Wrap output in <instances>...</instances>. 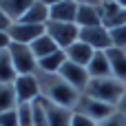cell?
<instances>
[{
  "label": "cell",
  "mask_w": 126,
  "mask_h": 126,
  "mask_svg": "<svg viewBox=\"0 0 126 126\" xmlns=\"http://www.w3.org/2000/svg\"><path fill=\"white\" fill-rule=\"evenodd\" d=\"M35 78H38V84H40V93L44 100L58 104V106H64V109H71L75 111L82 93H78L71 84H66L58 73H42V71H35Z\"/></svg>",
  "instance_id": "6da1fadb"
},
{
  "label": "cell",
  "mask_w": 126,
  "mask_h": 126,
  "mask_svg": "<svg viewBox=\"0 0 126 126\" xmlns=\"http://www.w3.org/2000/svg\"><path fill=\"white\" fill-rule=\"evenodd\" d=\"M124 91H126V84H122L120 80H115V78H104V80H91L89 86H86V91H84L82 95H89V97H93V100H97V102H104V104L117 109V104H120Z\"/></svg>",
  "instance_id": "7a4b0ae2"
},
{
  "label": "cell",
  "mask_w": 126,
  "mask_h": 126,
  "mask_svg": "<svg viewBox=\"0 0 126 126\" xmlns=\"http://www.w3.org/2000/svg\"><path fill=\"white\" fill-rule=\"evenodd\" d=\"M7 51H9V55H11V62H13V66H16V73H18V75H33V73L38 71V60H35L31 47L11 42Z\"/></svg>",
  "instance_id": "3957f363"
},
{
  "label": "cell",
  "mask_w": 126,
  "mask_h": 126,
  "mask_svg": "<svg viewBox=\"0 0 126 126\" xmlns=\"http://www.w3.org/2000/svg\"><path fill=\"white\" fill-rule=\"evenodd\" d=\"M47 35L64 51L80 40V27L66 22H47Z\"/></svg>",
  "instance_id": "277c9868"
},
{
  "label": "cell",
  "mask_w": 126,
  "mask_h": 126,
  "mask_svg": "<svg viewBox=\"0 0 126 126\" xmlns=\"http://www.w3.org/2000/svg\"><path fill=\"white\" fill-rule=\"evenodd\" d=\"M75 113H80V115H84V117H89V120H93V122L100 124L106 117H111L115 113V109L109 106V104H104V102H97V100H93L89 95H82L80 102H78V106H75Z\"/></svg>",
  "instance_id": "5b68a950"
},
{
  "label": "cell",
  "mask_w": 126,
  "mask_h": 126,
  "mask_svg": "<svg viewBox=\"0 0 126 126\" xmlns=\"http://www.w3.org/2000/svg\"><path fill=\"white\" fill-rule=\"evenodd\" d=\"M80 0H53L49 2V22H66L75 24Z\"/></svg>",
  "instance_id": "8992f818"
},
{
  "label": "cell",
  "mask_w": 126,
  "mask_h": 126,
  "mask_svg": "<svg viewBox=\"0 0 126 126\" xmlns=\"http://www.w3.org/2000/svg\"><path fill=\"white\" fill-rule=\"evenodd\" d=\"M80 42H84L86 47H91L93 51H109L111 44V33L104 24L100 27H86L80 29Z\"/></svg>",
  "instance_id": "52a82bcc"
},
{
  "label": "cell",
  "mask_w": 126,
  "mask_h": 126,
  "mask_svg": "<svg viewBox=\"0 0 126 126\" xmlns=\"http://www.w3.org/2000/svg\"><path fill=\"white\" fill-rule=\"evenodd\" d=\"M13 86H16L18 104H29V102H35V100L42 97L35 73H33V75H18L16 82H13Z\"/></svg>",
  "instance_id": "ba28073f"
},
{
  "label": "cell",
  "mask_w": 126,
  "mask_h": 126,
  "mask_svg": "<svg viewBox=\"0 0 126 126\" xmlns=\"http://www.w3.org/2000/svg\"><path fill=\"white\" fill-rule=\"evenodd\" d=\"M66 84H71L78 93H84L86 91V86H89V82H91V78H89V71L84 69V66H78V64H73V62H69L66 60V64L60 69V73H58Z\"/></svg>",
  "instance_id": "9c48e42d"
},
{
  "label": "cell",
  "mask_w": 126,
  "mask_h": 126,
  "mask_svg": "<svg viewBox=\"0 0 126 126\" xmlns=\"http://www.w3.org/2000/svg\"><path fill=\"white\" fill-rule=\"evenodd\" d=\"M47 33V27H35V24H24V22H16L9 29V38L16 44H33L40 35Z\"/></svg>",
  "instance_id": "30bf717a"
},
{
  "label": "cell",
  "mask_w": 126,
  "mask_h": 126,
  "mask_svg": "<svg viewBox=\"0 0 126 126\" xmlns=\"http://www.w3.org/2000/svg\"><path fill=\"white\" fill-rule=\"evenodd\" d=\"M75 24H78L80 29L100 27V24H102V16H100V9H97V0H80Z\"/></svg>",
  "instance_id": "8fae6325"
},
{
  "label": "cell",
  "mask_w": 126,
  "mask_h": 126,
  "mask_svg": "<svg viewBox=\"0 0 126 126\" xmlns=\"http://www.w3.org/2000/svg\"><path fill=\"white\" fill-rule=\"evenodd\" d=\"M42 104H44V111H47L49 126H71V122H73V111L71 109L58 106V104H53L44 97H42Z\"/></svg>",
  "instance_id": "7c38bea8"
},
{
  "label": "cell",
  "mask_w": 126,
  "mask_h": 126,
  "mask_svg": "<svg viewBox=\"0 0 126 126\" xmlns=\"http://www.w3.org/2000/svg\"><path fill=\"white\" fill-rule=\"evenodd\" d=\"M86 71H89V78H91V80L113 78V73H111V62H109L106 51H95V55H93V60L89 62Z\"/></svg>",
  "instance_id": "4fadbf2b"
},
{
  "label": "cell",
  "mask_w": 126,
  "mask_h": 126,
  "mask_svg": "<svg viewBox=\"0 0 126 126\" xmlns=\"http://www.w3.org/2000/svg\"><path fill=\"white\" fill-rule=\"evenodd\" d=\"M24 24H35V27H47L49 22V2L44 0H33L29 11L24 13V18L20 20Z\"/></svg>",
  "instance_id": "5bb4252c"
},
{
  "label": "cell",
  "mask_w": 126,
  "mask_h": 126,
  "mask_svg": "<svg viewBox=\"0 0 126 126\" xmlns=\"http://www.w3.org/2000/svg\"><path fill=\"white\" fill-rule=\"evenodd\" d=\"M64 53H66V60L69 62H73V64H78V66H89V62L93 60V55H95V51L91 49V47H86L84 42H75V44H71L69 49H64Z\"/></svg>",
  "instance_id": "9a60e30c"
},
{
  "label": "cell",
  "mask_w": 126,
  "mask_h": 126,
  "mask_svg": "<svg viewBox=\"0 0 126 126\" xmlns=\"http://www.w3.org/2000/svg\"><path fill=\"white\" fill-rule=\"evenodd\" d=\"M33 0H0V11H4V16L16 24L24 18V13L29 11Z\"/></svg>",
  "instance_id": "2e32d148"
},
{
  "label": "cell",
  "mask_w": 126,
  "mask_h": 126,
  "mask_svg": "<svg viewBox=\"0 0 126 126\" xmlns=\"http://www.w3.org/2000/svg\"><path fill=\"white\" fill-rule=\"evenodd\" d=\"M109 55V62H111V73L115 80H120L122 84H126V51L124 49H115L111 47L106 51Z\"/></svg>",
  "instance_id": "e0dca14e"
},
{
  "label": "cell",
  "mask_w": 126,
  "mask_h": 126,
  "mask_svg": "<svg viewBox=\"0 0 126 126\" xmlns=\"http://www.w3.org/2000/svg\"><path fill=\"white\" fill-rule=\"evenodd\" d=\"M31 47V51H33V55H35V60L40 62V60H44V58H49L51 53H55V51H60V47L44 33V35H40L33 44H29Z\"/></svg>",
  "instance_id": "ac0fdd59"
},
{
  "label": "cell",
  "mask_w": 126,
  "mask_h": 126,
  "mask_svg": "<svg viewBox=\"0 0 126 126\" xmlns=\"http://www.w3.org/2000/svg\"><path fill=\"white\" fill-rule=\"evenodd\" d=\"M64 64H66V53L60 49V51L51 53L49 58L40 60V62H38V71H42V73H60V69H62Z\"/></svg>",
  "instance_id": "d6986e66"
},
{
  "label": "cell",
  "mask_w": 126,
  "mask_h": 126,
  "mask_svg": "<svg viewBox=\"0 0 126 126\" xmlns=\"http://www.w3.org/2000/svg\"><path fill=\"white\" fill-rule=\"evenodd\" d=\"M18 109V95L13 84H0V113H9Z\"/></svg>",
  "instance_id": "ffe728a7"
},
{
  "label": "cell",
  "mask_w": 126,
  "mask_h": 126,
  "mask_svg": "<svg viewBox=\"0 0 126 126\" xmlns=\"http://www.w3.org/2000/svg\"><path fill=\"white\" fill-rule=\"evenodd\" d=\"M18 78L9 51H0V84H13Z\"/></svg>",
  "instance_id": "44dd1931"
},
{
  "label": "cell",
  "mask_w": 126,
  "mask_h": 126,
  "mask_svg": "<svg viewBox=\"0 0 126 126\" xmlns=\"http://www.w3.org/2000/svg\"><path fill=\"white\" fill-rule=\"evenodd\" d=\"M16 113H18L20 126H33V102H29V104H18Z\"/></svg>",
  "instance_id": "7402d4cb"
},
{
  "label": "cell",
  "mask_w": 126,
  "mask_h": 126,
  "mask_svg": "<svg viewBox=\"0 0 126 126\" xmlns=\"http://www.w3.org/2000/svg\"><path fill=\"white\" fill-rule=\"evenodd\" d=\"M33 126H49V122H47V111H44V104H42V97L33 102Z\"/></svg>",
  "instance_id": "603a6c76"
},
{
  "label": "cell",
  "mask_w": 126,
  "mask_h": 126,
  "mask_svg": "<svg viewBox=\"0 0 126 126\" xmlns=\"http://www.w3.org/2000/svg\"><path fill=\"white\" fill-rule=\"evenodd\" d=\"M111 33V44L115 49H124L126 51V27H117V29H109Z\"/></svg>",
  "instance_id": "cb8c5ba5"
},
{
  "label": "cell",
  "mask_w": 126,
  "mask_h": 126,
  "mask_svg": "<svg viewBox=\"0 0 126 126\" xmlns=\"http://www.w3.org/2000/svg\"><path fill=\"white\" fill-rule=\"evenodd\" d=\"M97 126H126V117L122 115V113H117V111H115L111 117H106L104 122H100Z\"/></svg>",
  "instance_id": "d4e9b609"
},
{
  "label": "cell",
  "mask_w": 126,
  "mask_h": 126,
  "mask_svg": "<svg viewBox=\"0 0 126 126\" xmlns=\"http://www.w3.org/2000/svg\"><path fill=\"white\" fill-rule=\"evenodd\" d=\"M0 126H20V122H18V113H16V111L0 113Z\"/></svg>",
  "instance_id": "484cf974"
},
{
  "label": "cell",
  "mask_w": 126,
  "mask_h": 126,
  "mask_svg": "<svg viewBox=\"0 0 126 126\" xmlns=\"http://www.w3.org/2000/svg\"><path fill=\"white\" fill-rule=\"evenodd\" d=\"M71 126H97V122H93V120H89V117H84V115H80V113L73 111V122H71Z\"/></svg>",
  "instance_id": "4316f807"
},
{
  "label": "cell",
  "mask_w": 126,
  "mask_h": 126,
  "mask_svg": "<svg viewBox=\"0 0 126 126\" xmlns=\"http://www.w3.org/2000/svg\"><path fill=\"white\" fill-rule=\"evenodd\" d=\"M11 27H13V22L4 16V11H0V33H9Z\"/></svg>",
  "instance_id": "83f0119b"
},
{
  "label": "cell",
  "mask_w": 126,
  "mask_h": 126,
  "mask_svg": "<svg viewBox=\"0 0 126 126\" xmlns=\"http://www.w3.org/2000/svg\"><path fill=\"white\" fill-rule=\"evenodd\" d=\"M9 44H11L9 33H0V51H7V49H9Z\"/></svg>",
  "instance_id": "f1b7e54d"
},
{
  "label": "cell",
  "mask_w": 126,
  "mask_h": 126,
  "mask_svg": "<svg viewBox=\"0 0 126 126\" xmlns=\"http://www.w3.org/2000/svg\"><path fill=\"white\" fill-rule=\"evenodd\" d=\"M117 113H122L126 117V91H124V95H122V100H120V104H117V109H115Z\"/></svg>",
  "instance_id": "f546056e"
}]
</instances>
